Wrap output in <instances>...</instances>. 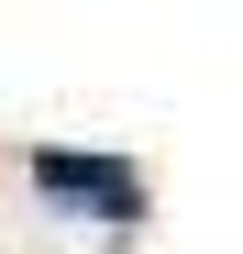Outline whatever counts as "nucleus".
Wrapping results in <instances>:
<instances>
[{"instance_id":"1","label":"nucleus","mask_w":243,"mask_h":254,"mask_svg":"<svg viewBox=\"0 0 243 254\" xmlns=\"http://www.w3.org/2000/svg\"><path fill=\"white\" fill-rule=\"evenodd\" d=\"M33 188L66 199V210H89V221H111V232H133L144 210H155L144 166L133 155H100V144H33Z\"/></svg>"}]
</instances>
